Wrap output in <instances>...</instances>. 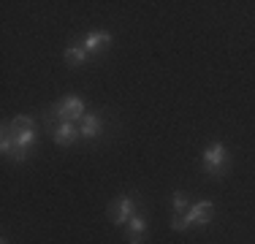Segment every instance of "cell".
I'll list each match as a JSON object with an SVG mask.
<instances>
[{"label": "cell", "instance_id": "1", "mask_svg": "<svg viewBox=\"0 0 255 244\" xmlns=\"http://www.w3.org/2000/svg\"><path fill=\"white\" fill-rule=\"evenodd\" d=\"M212 220H215V204L201 198V201H196L185 215H174L171 217V228L182 234V231H187L190 225H201V228L204 225H212Z\"/></svg>", "mask_w": 255, "mask_h": 244}, {"label": "cell", "instance_id": "2", "mask_svg": "<svg viewBox=\"0 0 255 244\" xmlns=\"http://www.w3.org/2000/svg\"><path fill=\"white\" fill-rule=\"evenodd\" d=\"M201 168L204 174H209L212 179H220V176H226L231 171V155L226 149V144L223 141H212L206 149L201 152Z\"/></svg>", "mask_w": 255, "mask_h": 244}, {"label": "cell", "instance_id": "3", "mask_svg": "<svg viewBox=\"0 0 255 244\" xmlns=\"http://www.w3.org/2000/svg\"><path fill=\"white\" fill-rule=\"evenodd\" d=\"M49 114L57 122H82V117L87 114V103L79 95H63L57 103L49 106Z\"/></svg>", "mask_w": 255, "mask_h": 244}, {"label": "cell", "instance_id": "4", "mask_svg": "<svg viewBox=\"0 0 255 244\" xmlns=\"http://www.w3.org/2000/svg\"><path fill=\"white\" fill-rule=\"evenodd\" d=\"M46 130H49L52 141L57 146H74L79 138H82V130H79V122H57L49 112L44 114Z\"/></svg>", "mask_w": 255, "mask_h": 244}, {"label": "cell", "instance_id": "5", "mask_svg": "<svg viewBox=\"0 0 255 244\" xmlns=\"http://www.w3.org/2000/svg\"><path fill=\"white\" fill-rule=\"evenodd\" d=\"M109 220L114 225H128V220L138 212V195L136 193H128V195H117V198L109 204Z\"/></svg>", "mask_w": 255, "mask_h": 244}, {"label": "cell", "instance_id": "6", "mask_svg": "<svg viewBox=\"0 0 255 244\" xmlns=\"http://www.w3.org/2000/svg\"><path fill=\"white\" fill-rule=\"evenodd\" d=\"M11 136H14V152H11V160L25 163L27 157H30V152H33V146L38 144V136H35V130L11 133Z\"/></svg>", "mask_w": 255, "mask_h": 244}, {"label": "cell", "instance_id": "7", "mask_svg": "<svg viewBox=\"0 0 255 244\" xmlns=\"http://www.w3.org/2000/svg\"><path fill=\"white\" fill-rule=\"evenodd\" d=\"M147 234H149V220H147V215L136 212V215L128 220V225H125V239H128V244H141L144 239H147Z\"/></svg>", "mask_w": 255, "mask_h": 244}, {"label": "cell", "instance_id": "8", "mask_svg": "<svg viewBox=\"0 0 255 244\" xmlns=\"http://www.w3.org/2000/svg\"><path fill=\"white\" fill-rule=\"evenodd\" d=\"M114 35L109 33V30H93V33L84 35V49L90 52V57H95V54H103L109 46H112Z\"/></svg>", "mask_w": 255, "mask_h": 244}, {"label": "cell", "instance_id": "9", "mask_svg": "<svg viewBox=\"0 0 255 244\" xmlns=\"http://www.w3.org/2000/svg\"><path fill=\"white\" fill-rule=\"evenodd\" d=\"M63 60H65V65H71V68H79V65H84L90 60V52L84 49V41L79 38V41H71L68 46L63 49Z\"/></svg>", "mask_w": 255, "mask_h": 244}, {"label": "cell", "instance_id": "10", "mask_svg": "<svg viewBox=\"0 0 255 244\" xmlns=\"http://www.w3.org/2000/svg\"><path fill=\"white\" fill-rule=\"evenodd\" d=\"M79 130H82L84 141H95V138L101 136V130H103V120L95 112H87L82 117V122H79Z\"/></svg>", "mask_w": 255, "mask_h": 244}, {"label": "cell", "instance_id": "11", "mask_svg": "<svg viewBox=\"0 0 255 244\" xmlns=\"http://www.w3.org/2000/svg\"><path fill=\"white\" fill-rule=\"evenodd\" d=\"M8 130H11V133H25V130H35V120L30 117V114H16V117L8 122Z\"/></svg>", "mask_w": 255, "mask_h": 244}, {"label": "cell", "instance_id": "12", "mask_svg": "<svg viewBox=\"0 0 255 244\" xmlns=\"http://www.w3.org/2000/svg\"><path fill=\"white\" fill-rule=\"evenodd\" d=\"M171 206H174V215H185L190 209V195L185 190H174L171 193Z\"/></svg>", "mask_w": 255, "mask_h": 244}, {"label": "cell", "instance_id": "13", "mask_svg": "<svg viewBox=\"0 0 255 244\" xmlns=\"http://www.w3.org/2000/svg\"><path fill=\"white\" fill-rule=\"evenodd\" d=\"M0 152L5 157H11V152H14V136L8 130V122H3V127H0Z\"/></svg>", "mask_w": 255, "mask_h": 244}, {"label": "cell", "instance_id": "14", "mask_svg": "<svg viewBox=\"0 0 255 244\" xmlns=\"http://www.w3.org/2000/svg\"><path fill=\"white\" fill-rule=\"evenodd\" d=\"M0 244H8V239H5V236H3V239H0Z\"/></svg>", "mask_w": 255, "mask_h": 244}]
</instances>
